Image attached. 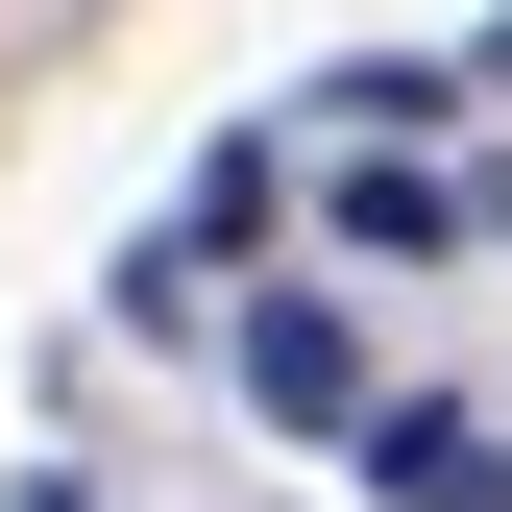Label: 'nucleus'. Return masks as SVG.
Returning <instances> with one entry per match:
<instances>
[{
	"label": "nucleus",
	"instance_id": "1",
	"mask_svg": "<svg viewBox=\"0 0 512 512\" xmlns=\"http://www.w3.org/2000/svg\"><path fill=\"white\" fill-rule=\"evenodd\" d=\"M342 488H366V512H512V439L439 415V391H366V415H342Z\"/></svg>",
	"mask_w": 512,
	"mask_h": 512
},
{
	"label": "nucleus",
	"instance_id": "3",
	"mask_svg": "<svg viewBox=\"0 0 512 512\" xmlns=\"http://www.w3.org/2000/svg\"><path fill=\"white\" fill-rule=\"evenodd\" d=\"M439 244H488V196H464V171H415L391 122H366V171H342V269H439Z\"/></svg>",
	"mask_w": 512,
	"mask_h": 512
},
{
	"label": "nucleus",
	"instance_id": "4",
	"mask_svg": "<svg viewBox=\"0 0 512 512\" xmlns=\"http://www.w3.org/2000/svg\"><path fill=\"white\" fill-rule=\"evenodd\" d=\"M0 512H98V488H74V464H49V488H0Z\"/></svg>",
	"mask_w": 512,
	"mask_h": 512
},
{
	"label": "nucleus",
	"instance_id": "2",
	"mask_svg": "<svg viewBox=\"0 0 512 512\" xmlns=\"http://www.w3.org/2000/svg\"><path fill=\"white\" fill-rule=\"evenodd\" d=\"M244 415L342 439V415H366V317H342V293H244Z\"/></svg>",
	"mask_w": 512,
	"mask_h": 512
}]
</instances>
